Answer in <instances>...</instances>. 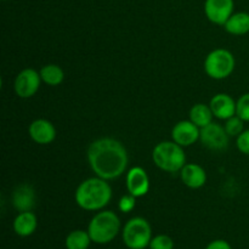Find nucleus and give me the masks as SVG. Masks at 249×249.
I'll return each mask as SVG.
<instances>
[{"mask_svg": "<svg viewBox=\"0 0 249 249\" xmlns=\"http://www.w3.org/2000/svg\"><path fill=\"white\" fill-rule=\"evenodd\" d=\"M88 160L97 177L105 180H113L125 172L129 158L121 141L102 138L90 143Z\"/></svg>", "mask_w": 249, "mask_h": 249, "instance_id": "1", "label": "nucleus"}, {"mask_svg": "<svg viewBox=\"0 0 249 249\" xmlns=\"http://www.w3.org/2000/svg\"><path fill=\"white\" fill-rule=\"evenodd\" d=\"M75 202L85 211H100L109 203L112 189L107 180L101 178H90L84 180L75 190Z\"/></svg>", "mask_w": 249, "mask_h": 249, "instance_id": "2", "label": "nucleus"}, {"mask_svg": "<svg viewBox=\"0 0 249 249\" xmlns=\"http://www.w3.org/2000/svg\"><path fill=\"white\" fill-rule=\"evenodd\" d=\"M152 160L160 169L175 173L182 169L186 163V156L182 146L174 141H162L153 148Z\"/></svg>", "mask_w": 249, "mask_h": 249, "instance_id": "3", "label": "nucleus"}, {"mask_svg": "<svg viewBox=\"0 0 249 249\" xmlns=\"http://www.w3.org/2000/svg\"><path fill=\"white\" fill-rule=\"evenodd\" d=\"M121 229V221L117 214L112 211H104L97 213L91 219L88 228L92 242L105 245L116 238Z\"/></svg>", "mask_w": 249, "mask_h": 249, "instance_id": "4", "label": "nucleus"}, {"mask_svg": "<svg viewBox=\"0 0 249 249\" xmlns=\"http://www.w3.org/2000/svg\"><path fill=\"white\" fill-rule=\"evenodd\" d=\"M236 61L232 53L225 49H216L208 53L204 61V71L211 78L225 79L235 70Z\"/></svg>", "mask_w": 249, "mask_h": 249, "instance_id": "5", "label": "nucleus"}, {"mask_svg": "<svg viewBox=\"0 0 249 249\" xmlns=\"http://www.w3.org/2000/svg\"><path fill=\"white\" fill-rule=\"evenodd\" d=\"M151 226L146 219H130L123 229V241L130 249H145L151 242Z\"/></svg>", "mask_w": 249, "mask_h": 249, "instance_id": "6", "label": "nucleus"}, {"mask_svg": "<svg viewBox=\"0 0 249 249\" xmlns=\"http://www.w3.org/2000/svg\"><path fill=\"white\" fill-rule=\"evenodd\" d=\"M40 73L33 68H26L17 74L15 79V92L22 99H29L34 96L40 87Z\"/></svg>", "mask_w": 249, "mask_h": 249, "instance_id": "7", "label": "nucleus"}, {"mask_svg": "<svg viewBox=\"0 0 249 249\" xmlns=\"http://www.w3.org/2000/svg\"><path fill=\"white\" fill-rule=\"evenodd\" d=\"M229 138L230 136L226 133L225 128L221 126L220 124L213 123V122L201 128V134H199L201 142L206 147L215 151L225 150L229 146Z\"/></svg>", "mask_w": 249, "mask_h": 249, "instance_id": "8", "label": "nucleus"}, {"mask_svg": "<svg viewBox=\"0 0 249 249\" xmlns=\"http://www.w3.org/2000/svg\"><path fill=\"white\" fill-rule=\"evenodd\" d=\"M233 0H206L204 12L207 18L213 23L224 26L233 14Z\"/></svg>", "mask_w": 249, "mask_h": 249, "instance_id": "9", "label": "nucleus"}, {"mask_svg": "<svg viewBox=\"0 0 249 249\" xmlns=\"http://www.w3.org/2000/svg\"><path fill=\"white\" fill-rule=\"evenodd\" d=\"M201 128L191 121H181L174 125L172 130V138L174 142L182 147H189L199 140Z\"/></svg>", "mask_w": 249, "mask_h": 249, "instance_id": "10", "label": "nucleus"}, {"mask_svg": "<svg viewBox=\"0 0 249 249\" xmlns=\"http://www.w3.org/2000/svg\"><path fill=\"white\" fill-rule=\"evenodd\" d=\"M126 190L136 198L147 194L150 190V179L143 168L134 167L126 173Z\"/></svg>", "mask_w": 249, "mask_h": 249, "instance_id": "11", "label": "nucleus"}, {"mask_svg": "<svg viewBox=\"0 0 249 249\" xmlns=\"http://www.w3.org/2000/svg\"><path fill=\"white\" fill-rule=\"evenodd\" d=\"M29 136L39 145H49L56 138V129L51 122L46 119H36L28 129Z\"/></svg>", "mask_w": 249, "mask_h": 249, "instance_id": "12", "label": "nucleus"}, {"mask_svg": "<svg viewBox=\"0 0 249 249\" xmlns=\"http://www.w3.org/2000/svg\"><path fill=\"white\" fill-rule=\"evenodd\" d=\"M214 117L228 121L231 117L236 116V101L228 94H218L211 100L209 104Z\"/></svg>", "mask_w": 249, "mask_h": 249, "instance_id": "13", "label": "nucleus"}, {"mask_svg": "<svg viewBox=\"0 0 249 249\" xmlns=\"http://www.w3.org/2000/svg\"><path fill=\"white\" fill-rule=\"evenodd\" d=\"M12 204L18 212H32L36 206V191L28 184H21L14 190Z\"/></svg>", "mask_w": 249, "mask_h": 249, "instance_id": "14", "label": "nucleus"}, {"mask_svg": "<svg viewBox=\"0 0 249 249\" xmlns=\"http://www.w3.org/2000/svg\"><path fill=\"white\" fill-rule=\"evenodd\" d=\"M180 178L184 185H186L190 189L196 190L204 186L207 181V173L201 165L190 163V164H185L180 170Z\"/></svg>", "mask_w": 249, "mask_h": 249, "instance_id": "15", "label": "nucleus"}, {"mask_svg": "<svg viewBox=\"0 0 249 249\" xmlns=\"http://www.w3.org/2000/svg\"><path fill=\"white\" fill-rule=\"evenodd\" d=\"M36 225L38 220L36 214L32 212H21L14 221V230L21 237H27L36 231Z\"/></svg>", "mask_w": 249, "mask_h": 249, "instance_id": "16", "label": "nucleus"}, {"mask_svg": "<svg viewBox=\"0 0 249 249\" xmlns=\"http://www.w3.org/2000/svg\"><path fill=\"white\" fill-rule=\"evenodd\" d=\"M226 32L232 36H245L249 33V14L248 12H236L224 24Z\"/></svg>", "mask_w": 249, "mask_h": 249, "instance_id": "17", "label": "nucleus"}, {"mask_svg": "<svg viewBox=\"0 0 249 249\" xmlns=\"http://www.w3.org/2000/svg\"><path fill=\"white\" fill-rule=\"evenodd\" d=\"M213 116L214 114L212 112L211 107L203 104L195 105L190 109V121L196 124L198 128H203V126L211 124Z\"/></svg>", "mask_w": 249, "mask_h": 249, "instance_id": "18", "label": "nucleus"}, {"mask_svg": "<svg viewBox=\"0 0 249 249\" xmlns=\"http://www.w3.org/2000/svg\"><path fill=\"white\" fill-rule=\"evenodd\" d=\"M40 78L45 84L50 87H57L65 79L62 68L57 65H46L40 70Z\"/></svg>", "mask_w": 249, "mask_h": 249, "instance_id": "19", "label": "nucleus"}, {"mask_svg": "<svg viewBox=\"0 0 249 249\" xmlns=\"http://www.w3.org/2000/svg\"><path fill=\"white\" fill-rule=\"evenodd\" d=\"M91 242L89 232L83 230L72 231L66 238V247L67 249H88Z\"/></svg>", "mask_w": 249, "mask_h": 249, "instance_id": "20", "label": "nucleus"}, {"mask_svg": "<svg viewBox=\"0 0 249 249\" xmlns=\"http://www.w3.org/2000/svg\"><path fill=\"white\" fill-rule=\"evenodd\" d=\"M243 125H245V121L236 114V116L231 117V118H229L228 121H226V124L224 128H225L229 136H236V138H237V136L245 130V129H243Z\"/></svg>", "mask_w": 249, "mask_h": 249, "instance_id": "21", "label": "nucleus"}, {"mask_svg": "<svg viewBox=\"0 0 249 249\" xmlns=\"http://www.w3.org/2000/svg\"><path fill=\"white\" fill-rule=\"evenodd\" d=\"M236 114L245 122H249V92L236 101Z\"/></svg>", "mask_w": 249, "mask_h": 249, "instance_id": "22", "label": "nucleus"}, {"mask_svg": "<svg viewBox=\"0 0 249 249\" xmlns=\"http://www.w3.org/2000/svg\"><path fill=\"white\" fill-rule=\"evenodd\" d=\"M151 249H173L174 248V242L172 238L167 235H158L152 238L150 242Z\"/></svg>", "mask_w": 249, "mask_h": 249, "instance_id": "23", "label": "nucleus"}, {"mask_svg": "<svg viewBox=\"0 0 249 249\" xmlns=\"http://www.w3.org/2000/svg\"><path fill=\"white\" fill-rule=\"evenodd\" d=\"M135 204H136L135 196H133V195L130 194L124 195V196L121 197V199H119V203H118L119 211L123 212V213H129V212L133 211Z\"/></svg>", "mask_w": 249, "mask_h": 249, "instance_id": "24", "label": "nucleus"}, {"mask_svg": "<svg viewBox=\"0 0 249 249\" xmlns=\"http://www.w3.org/2000/svg\"><path fill=\"white\" fill-rule=\"evenodd\" d=\"M236 145H237V148L240 150V152H242L243 155L249 156V129L248 130H243L237 136Z\"/></svg>", "mask_w": 249, "mask_h": 249, "instance_id": "25", "label": "nucleus"}, {"mask_svg": "<svg viewBox=\"0 0 249 249\" xmlns=\"http://www.w3.org/2000/svg\"><path fill=\"white\" fill-rule=\"evenodd\" d=\"M206 249H231L230 245H229L226 241L223 240H218V241H214V242L209 243L208 247Z\"/></svg>", "mask_w": 249, "mask_h": 249, "instance_id": "26", "label": "nucleus"}, {"mask_svg": "<svg viewBox=\"0 0 249 249\" xmlns=\"http://www.w3.org/2000/svg\"><path fill=\"white\" fill-rule=\"evenodd\" d=\"M2 1H7V0H2Z\"/></svg>", "mask_w": 249, "mask_h": 249, "instance_id": "27", "label": "nucleus"}]
</instances>
